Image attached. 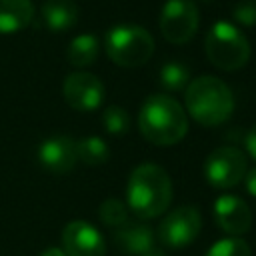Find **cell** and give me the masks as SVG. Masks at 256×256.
<instances>
[{
  "instance_id": "6da1fadb",
  "label": "cell",
  "mask_w": 256,
  "mask_h": 256,
  "mask_svg": "<svg viewBox=\"0 0 256 256\" xmlns=\"http://www.w3.org/2000/svg\"><path fill=\"white\" fill-rule=\"evenodd\" d=\"M142 136L156 146H172L188 132V116L178 100L166 94H152L144 100L138 114Z\"/></svg>"
},
{
  "instance_id": "7a4b0ae2",
  "label": "cell",
  "mask_w": 256,
  "mask_h": 256,
  "mask_svg": "<svg viewBox=\"0 0 256 256\" xmlns=\"http://www.w3.org/2000/svg\"><path fill=\"white\" fill-rule=\"evenodd\" d=\"M128 206L136 216L148 220L160 216L172 200V182L158 164H140L128 178Z\"/></svg>"
},
{
  "instance_id": "3957f363",
  "label": "cell",
  "mask_w": 256,
  "mask_h": 256,
  "mask_svg": "<svg viewBox=\"0 0 256 256\" xmlns=\"http://www.w3.org/2000/svg\"><path fill=\"white\" fill-rule=\"evenodd\" d=\"M186 112L202 126H218L234 112L232 90L216 76H198L184 92Z\"/></svg>"
},
{
  "instance_id": "277c9868",
  "label": "cell",
  "mask_w": 256,
  "mask_h": 256,
  "mask_svg": "<svg viewBox=\"0 0 256 256\" xmlns=\"http://www.w3.org/2000/svg\"><path fill=\"white\" fill-rule=\"evenodd\" d=\"M204 48L208 60L216 68L228 72L242 68L250 58V44L246 36L240 32L238 26L224 20L212 24V28L206 34Z\"/></svg>"
},
{
  "instance_id": "5b68a950",
  "label": "cell",
  "mask_w": 256,
  "mask_h": 256,
  "mask_svg": "<svg viewBox=\"0 0 256 256\" xmlns=\"http://www.w3.org/2000/svg\"><path fill=\"white\" fill-rule=\"evenodd\" d=\"M108 58L124 68H136L150 60L154 52V38L148 30L136 24H118L108 30L106 40Z\"/></svg>"
},
{
  "instance_id": "8992f818",
  "label": "cell",
  "mask_w": 256,
  "mask_h": 256,
  "mask_svg": "<svg viewBox=\"0 0 256 256\" xmlns=\"http://www.w3.org/2000/svg\"><path fill=\"white\" fill-rule=\"evenodd\" d=\"M246 174V156L234 146L216 148L204 164V176L214 188H232Z\"/></svg>"
},
{
  "instance_id": "52a82bcc",
  "label": "cell",
  "mask_w": 256,
  "mask_h": 256,
  "mask_svg": "<svg viewBox=\"0 0 256 256\" xmlns=\"http://www.w3.org/2000/svg\"><path fill=\"white\" fill-rule=\"evenodd\" d=\"M198 30V10L192 0H168L160 12V32L172 44L188 42Z\"/></svg>"
},
{
  "instance_id": "ba28073f",
  "label": "cell",
  "mask_w": 256,
  "mask_h": 256,
  "mask_svg": "<svg viewBox=\"0 0 256 256\" xmlns=\"http://www.w3.org/2000/svg\"><path fill=\"white\" fill-rule=\"evenodd\" d=\"M202 228V216L194 206H180L174 208L158 228L160 240L170 248L188 246Z\"/></svg>"
},
{
  "instance_id": "9c48e42d",
  "label": "cell",
  "mask_w": 256,
  "mask_h": 256,
  "mask_svg": "<svg viewBox=\"0 0 256 256\" xmlns=\"http://www.w3.org/2000/svg\"><path fill=\"white\" fill-rule=\"evenodd\" d=\"M62 92H64V100L74 110L80 112L96 110L104 100V86L90 72H74L66 76Z\"/></svg>"
},
{
  "instance_id": "30bf717a",
  "label": "cell",
  "mask_w": 256,
  "mask_h": 256,
  "mask_svg": "<svg viewBox=\"0 0 256 256\" xmlns=\"http://www.w3.org/2000/svg\"><path fill=\"white\" fill-rule=\"evenodd\" d=\"M66 256H104L106 242L102 234L86 220H72L62 230Z\"/></svg>"
},
{
  "instance_id": "8fae6325",
  "label": "cell",
  "mask_w": 256,
  "mask_h": 256,
  "mask_svg": "<svg viewBox=\"0 0 256 256\" xmlns=\"http://www.w3.org/2000/svg\"><path fill=\"white\" fill-rule=\"evenodd\" d=\"M214 222L230 236H240L250 230L252 212L242 198L232 194H222L214 202Z\"/></svg>"
},
{
  "instance_id": "7c38bea8",
  "label": "cell",
  "mask_w": 256,
  "mask_h": 256,
  "mask_svg": "<svg viewBox=\"0 0 256 256\" xmlns=\"http://www.w3.org/2000/svg\"><path fill=\"white\" fill-rule=\"evenodd\" d=\"M38 160L46 170H50L54 174H64V172L72 170L78 160L76 142L68 136L46 138L38 148Z\"/></svg>"
},
{
  "instance_id": "4fadbf2b",
  "label": "cell",
  "mask_w": 256,
  "mask_h": 256,
  "mask_svg": "<svg viewBox=\"0 0 256 256\" xmlns=\"http://www.w3.org/2000/svg\"><path fill=\"white\" fill-rule=\"evenodd\" d=\"M114 242L124 254L142 256L144 252L152 250L154 234L144 222H130L128 220L122 226H118V230L114 234Z\"/></svg>"
},
{
  "instance_id": "5bb4252c",
  "label": "cell",
  "mask_w": 256,
  "mask_h": 256,
  "mask_svg": "<svg viewBox=\"0 0 256 256\" xmlns=\"http://www.w3.org/2000/svg\"><path fill=\"white\" fill-rule=\"evenodd\" d=\"M44 26L52 32H64L78 20V6L72 0H46L40 8Z\"/></svg>"
},
{
  "instance_id": "9a60e30c",
  "label": "cell",
  "mask_w": 256,
  "mask_h": 256,
  "mask_svg": "<svg viewBox=\"0 0 256 256\" xmlns=\"http://www.w3.org/2000/svg\"><path fill=\"white\" fill-rule=\"evenodd\" d=\"M32 0H0V34H14L32 22Z\"/></svg>"
},
{
  "instance_id": "2e32d148",
  "label": "cell",
  "mask_w": 256,
  "mask_h": 256,
  "mask_svg": "<svg viewBox=\"0 0 256 256\" xmlns=\"http://www.w3.org/2000/svg\"><path fill=\"white\" fill-rule=\"evenodd\" d=\"M98 56V38L94 34H80L76 36L66 50V58L72 66L84 68L90 66Z\"/></svg>"
},
{
  "instance_id": "e0dca14e",
  "label": "cell",
  "mask_w": 256,
  "mask_h": 256,
  "mask_svg": "<svg viewBox=\"0 0 256 256\" xmlns=\"http://www.w3.org/2000/svg\"><path fill=\"white\" fill-rule=\"evenodd\" d=\"M76 154H78V160H82L84 164L98 166L108 160L110 150L102 138L88 136V138H82L80 142H76Z\"/></svg>"
},
{
  "instance_id": "ac0fdd59",
  "label": "cell",
  "mask_w": 256,
  "mask_h": 256,
  "mask_svg": "<svg viewBox=\"0 0 256 256\" xmlns=\"http://www.w3.org/2000/svg\"><path fill=\"white\" fill-rule=\"evenodd\" d=\"M190 82L188 68L182 62H166L160 70V84L166 90H182Z\"/></svg>"
},
{
  "instance_id": "d6986e66",
  "label": "cell",
  "mask_w": 256,
  "mask_h": 256,
  "mask_svg": "<svg viewBox=\"0 0 256 256\" xmlns=\"http://www.w3.org/2000/svg\"><path fill=\"white\" fill-rule=\"evenodd\" d=\"M98 214H100V220H102L106 226L118 228V226H122L124 222H128V206H126L124 202L116 200V198L104 200V202L100 204Z\"/></svg>"
},
{
  "instance_id": "ffe728a7",
  "label": "cell",
  "mask_w": 256,
  "mask_h": 256,
  "mask_svg": "<svg viewBox=\"0 0 256 256\" xmlns=\"http://www.w3.org/2000/svg\"><path fill=\"white\" fill-rule=\"evenodd\" d=\"M206 256H252V250L250 246L240 240L238 236H228V238H222L218 240L208 252Z\"/></svg>"
},
{
  "instance_id": "44dd1931",
  "label": "cell",
  "mask_w": 256,
  "mask_h": 256,
  "mask_svg": "<svg viewBox=\"0 0 256 256\" xmlns=\"http://www.w3.org/2000/svg\"><path fill=\"white\" fill-rule=\"evenodd\" d=\"M102 124L110 134H124L130 126V116L120 106H108L102 114Z\"/></svg>"
},
{
  "instance_id": "7402d4cb",
  "label": "cell",
  "mask_w": 256,
  "mask_h": 256,
  "mask_svg": "<svg viewBox=\"0 0 256 256\" xmlns=\"http://www.w3.org/2000/svg\"><path fill=\"white\" fill-rule=\"evenodd\" d=\"M232 16L242 26H256V0H240L234 6Z\"/></svg>"
},
{
  "instance_id": "603a6c76",
  "label": "cell",
  "mask_w": 256,
  "mask_h": 256,
  "mask_svg": "<svg viewBox=\"0 0 256 256\" xmlns=\"http://www.w3.org/2000/svg\"><path fill=\"white\" fill-rule=\"evenodd\" d=\"M246 148H248L250 156L256 160V124L250 128V132H248V136H246Z\"/></svg>"
},
{
  "instance_id": "cb8c5ba5",
  "label": "cell",
  "mask_w": 256,
  "mask_h": 256,
  "mask_svg": "<svg viewBox=\"0 0 256 256\" xmlns=\"http://www.w3.org/2000/svg\"><path fill=\"white\" fill-rule=\"evenodd\" d=\"M244 182H246V190L256 198V168H252L248 174H244Z\"/></svg>"
},
{
  "instance_id": "d4e9b609",
  "label": "cell",
  "mask_w": 256,
  "mask_h": 256,
  "mask_svg": "<svg viewBox=\"0 0 256 256\" xmlns=\"http://www.w3.org/2000/svg\"><path fill=\"white\" fill-rule=\"evenodd\" d=\"M40 256H66V252L62 248H46Z\"/></svg>"
},
{
  "instance_id": "484cf974",
  "label": "cell",
  "mask_w": 256,
  "mask_h": 256,
  "mask_svg": "<svg viewBox=\"0 0 256 256\" xmlns=\"http://www.w3.org/2000/svg\"><path fill=\"white\" fill-rule=\"evenodd\" d=\"M142 256H164V252H158V250H154V248H152V250H148V252H144Z\"/></svg>"
}]
</instances>
